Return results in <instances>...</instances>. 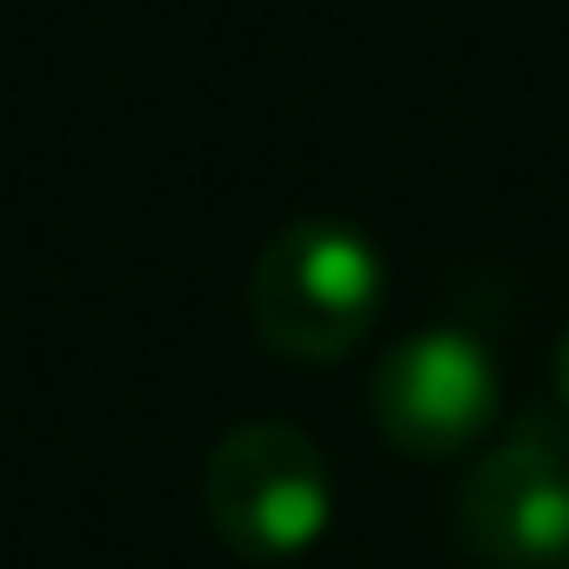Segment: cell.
I'll list each match as a JSON object with an SVG mask.
<instances>
[{
    "instance_id": "obj_5",
    "label": "cell",
    "mask_w": 569,
    "mask_h": 569,
    "mask_svg": "<svg viewBox=\"0 0 569 569\" xmlns=\"http://www.w3.org/2000/svg\"><path fill=\"white\" fill-rule=\"evenodd\" d=\"M556 389H562V409H569V336H562V349H556Z\"/></svg>"
},
{
    "instance_id": "obj_4",
    "label": "cell",
    "mask_w": 569,
    "mask_h": 569,
    "mask_svg": "<svg viewBox=\"0 0 569 569\" xmlns=\"http://www.w3.org/2000/svg\"><path fill=\"white\" fill-rule=\"evenodd\" d=\"M462 542L489 569H562L569 562V442L549 422H516L489 442L456 496Z\"/></svg>"
},
{
    "instance_id": "obj_2",
    "label": "cell",
    "mask_w": 569,
    "mask_h": 569,
    "mask_svg": "<svg viewBox=\"0 0 569 569\" xmlns=\"http://www.w3.org/2000/svg\"><path fill=\"white\" fill-rule=\"evenodd\" d=\"M201 509L241 562H296L336 516L322 449L289 422H241L201 462Z\"/></svg>"
},
{
    "instance_id": "obj_1",
    "label": "cell",
    "mask_w": 569,
    "mask_h": 569,
    "mask_svg": "<svg viewBox=\"0 0 569 569\" xmlns=\"http://www.w3.org/2000/svg\"><path fill=\"white\" fill-rule=\"evenodd\" d=\"M389 296L376 241L349 221H289L248 268V322L289 362H342L369 342Z\"/></svg>"
},
{
    "instance_id": "obj_3",
    "label": "cell",
    "mask_w": 569,
    "mask_h": 569,
    "mask_svg": "<svg viewBox=\"0 0 569 569\" xmlns=\"http://www.w3.org/2000/svg\"><path fill=\"white\" fill-rule=\"evenodd\" d=\"M369 416L389 449L416 462L469 456L502 416V369L469 329H422L376 362Z\"/></svg>"
}]
</instances>
